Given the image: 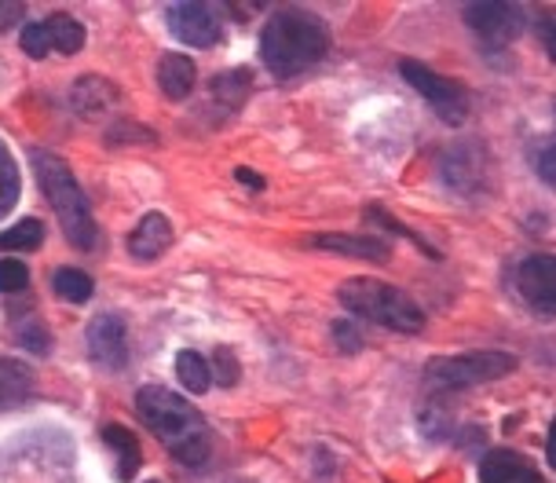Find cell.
<instances>
[{
    "instance_id": "6da1fadb",
    "label": "cell",
    "mask_w": 556,
    "mask_h": 483,
    "mask_svg": "<svg viewBox=\"0 0 556 483\" xmlns=\"http://www.w3.org/2000/svg\"><path fill=\"white\" fill-rule=\"evenodd\" d=\"M136 407L143 414L147 425H151L154 436L162 440L184 466H205L208 447H213V443H208V425L184 396L162 389V384H147V389H139Z\"/></svg>"
},
{
    "instance_id": "7a4b0ae2",
    "label": "cell",
    "mask_w": 556,
    "mask_h": 483,
    "mask_svg": "<svg viewBox=\"0 0 556 483\" xmlns=\"http://www.w3.org/2000/svg\"><path fill=\"white\" fill-rule=\"evenodd\" d=\"M330 48V29L319 15L286 8L261 34V59L275 77H296L312 63H319Z\"/></svg>"
},
{
    "instance_id": "3957f363",
    "label": "cell",
    "mask_w": 556,
    "mask_h": 483,
    "mask_svg": "<svg viewBox=\"0 0 556 483\" xmlns=\"http://www.w3.org/2000/svg\"><path fill=\"white\" fill-rule=\"evenodd\" d=\"M34 162V173H37V183H41L45 199L52 202V209L63 224V234L77 250H96L99 245V228L92 220V209H88V199L85 191L77 187L74 173L66 169V162L59 154H48V151H34L29 154Z\"/></svg>"
},
{
    "instance_id": "277c9868",
    "label": "cell",
    "mask_w": 556,
    "mask_h": 483,
    "mask_svg": "<svg viewBox=\"0 0 556 483\" xmlns=\"http://www.w3.org/2000/svg\"><path fill=\"white\" fill-rule=\"evenodd\" d=\"M341 304L352 315H359L366 322H377L384 330L395 333H421L425 330V312L406 297L395 285H384L377 279H352L341 285Z\"/></svg>"
},
{
    "instance_id": "5b68a950",
    "label": "cell",
    "mask_w": 556,
    "mask_h": 483,
    "mask_svg": "<svg viewBox=\"0 0 556 483\" xmlns=\"http://www.w3.org/2000/svg\"><path fill=\"white\" fill-rule=\"evenodd\" d=\"M516 370V356L509 352H465V356H443L425 367V378L440 389H469V384L498 381Z\"/></svg>"
},
{
    "instance_id": "8992f818",
    "label": "cell",
    "mask_w": 556,
    "mask_h": 483,
    "mask_svg": "<svg viewBox=\"0 0 556 483\" xmlns=\"http://www.w3.org/2000/svg\"><path fill=\"white\" fill-rule=\"evenodd\" d=\"M400 71H403L406 81H410L417 92L425 96V103L432 106L435 117H440L443 125L458 128L465 122V114H469V96H465V88L458 81H451V77L429 71V66L417 63V59H403Z\"/></svg>"
},
{
    "instance_id": "52a82bcc",
    "label": "cell",
    "mask_w": 556,
    "mask_h": 483,
    "mask_svg": "<svg viewBox=\"0 0 556 483\" xmlns=\"http://www.w3.org/2000/svg\"><path fill=\"white\" fill-rule=\"evenodd\" d=\"M23 52L29 59H45V55H77L85 48V26L74 15H52L45 23H29L23 29Z\"/></svg>"
},
{
    "instance_id": "ba28073f",
    "label": "cell",
    "mask_w": 556,
    "mask_h": 483,
    "mask_svg": "<svg viewBox=\"0 0 556 483\" xmlns=\"http://www.w3.org/2000/svg\"><path fill=\"white\" fill-rule=\"evenodd\" d=\"M465 23L476 29V37L486 48H505L520 37L523 29V12L516 4H498V0H486V4H469L465 8Z\"/></svg>"
},
{
    "instance_id": "9c48e42d",
    "label": "cell",
    "mask_w": 556,
    "mask_h": 483,
    "mask_svg": "<svg viewBox=\"0 0 556 483\" xmlns=\"http://www.w3.org/2000/svg\"><path fill=\"white\" fill-rule=\"evenodd\" d=\"M165 23L191 48H213V45H220V37H224L220 18L213 15L208 4H168Z\"/></svg>"
},
{
    "instance_id": "30bf717a",
    "label": "cell",
    "mask_w": 556,
    "mask_h": 483,
    "mask_svg": "<svg viewBox=\"0 0 556 483\" xmlns=\"http://www.w3.org/2000/svg\"><path fill=\"white\" fill-rule=\"evenodd\" d=\"M88 356L103 370H122L128 363V338L125 322L117 315H96L88 322Z\"/></svg>"
},
{
    "instance_id": "8fae6325",
    "label": "cell",
    "mask_w": 556,
    "mask_h": 483,
    "mask_svg": "<svg viewBox=\"0 0 556 483\" xmlns=\"http://www.w3.org/2000/svg\"><path fill=\"white\" fill-rule=\"evenodd\" d=\"M516 285H520V293L528 297V304L534 312L553 315V304H556V260L549 253L528 256V260L520 264Z\"/></svg>"
},
{
    "instance_id": "7c38bea8",
    "label": "cell",
    "mask_w": 556,
    "mask_h": 483,
    "mask_svg": "<svg viewBox=\"0 0 556 483\" xmlns=\"http://www.w3.org/2000/svg\"><path fill=\"white\" fill-rule=\"evenodd\" d=\"M168 245H173V224L165 213H147L136 224V231L128 234V256L132 260H157Z\"/></svg>"
},
{
    "instance_id": "4fadbf2b",
    "label": "cell",
    "mask_w": 556,
    "mask_h": 483,
    "mask_svg": "<svg viewBox=\"0 0 556 483\" xmlns=\"http://www.w3.org/2000/svg\"><path fill=\"white\" fill-rule=\"evenodd\" d=\"M443 176L462 194H476L483 183V151L476 143H458L443 157Z\"/></svg>"
},
{
    "instance_id": "5bb4252c",
    "label": "cell",
    "mask_w": 556,
    "mask_h": 483,
    "mask_svg": "<svg viewBox=\"0 0 556 483\" xmlns=\"http://www.w3.org/2000/svg\"><path fill=\"white\" fill-rule=\"evenodd\" d=\"M480 480L483 483H545L542 472L523 455H516V450H491V455L480 461Z\"/></svg>"
},
{
    "instance_id": "9a60e30c",
    "label": "cell",
    "mask_w": 556,
    "mask_h": 483,
    "mask_svg": "<svg viewBox=\"0 0 556 483\" xmlns=\"http://www.w3.org/2000/svg\"><path fill=\"white\" fill-rule=\"evenodd\" d=\"M194 81H198V66L187 55L168 52L157 59V85H162L168 100H187L194 92Z\"/></svg>"
},
{
    "instance_id": "2e32d148",
    "label": "cell",
    "mask_w": 556,
    "mask_h": 483,
    "mask_svg": "<svg viewBox=\"0 0 556 483\" xmlns=\"http://www.w3.org/2000/svg\"><path fill=\"white\" fill-rule=\"evenodd\" d=\"M70 103H74V111H81L85 117H96V114L111 111V106L117 103V88L111 81H103V77L88 74V77H81V81L74 85Z\"/></svg>"
},
{
    "instance_id": "e0dca14e",
    "label": "cell",
    "mask_w": 556,
    "mask_h": 483,
    "mask_svg": "<svg viewBox=\"0 0 556 483\" xmlns=\"http://www.w3.org/2000/svg\"><path fill=\"white\" fill-rule=\"evenodd\" d=\"M99 436H103V443H111L114 455H117V480L132 483L139 466H143V455H139V440L125 425H103Z\"/></svg>"
},
{
    "instance_id": "ac0fdd59",
    "label": "cell",
    "mask_w": 556,
    "mask_h": 483,
    "mask_svg": "<svg viewBox=\"0 0 556 483\" xmlns=\"http://www.w3.org/2000/svg\"><path fill=\"white\" fill-rule=\"evenodd\" d=\"M315 245H319V250H330V253L359 256V260H377V264H384L392 256L389 242H381V239H355V234H319Z\"/></svg>"
},
{
    "instance_id": "d6986e66",
    "label": "cell",
    "mask_w": 556,
    "mask_h": 483,
    "mask_svg": "<svg viewBox=\"0 0 556 483\" xmlns=\"http://www.w3.org/2000/svg\"><path fill=\"white\" fill-rule=\"evenodd\" d=\"M29 389H34V378H29V370L23 363L0 359V410L23 403L29 396Z\"/></svg>"
},
{
    "instance_id": "ffe728a7",
    "label": "cell",
    "mask_w": 556,
    "mask_h": 483,
    "mask_svg": "<svg viewBox=\"0 0 556 483\" xmlns=\"http://www.w3.org/2000/svg\"><path fill=\"white\" fill-rule=\"evenodd\" d=\"M176 378L191 396H202L208 392V384H213V370H208V363L198 356V352H180L176 356Z\"/></svg>"
},
{
    "instance_id": "44dd1931",
    "label": "cell",
    "mask_w": 556,
    "mask_h": 483,
    "mask_svg": "<svg viewBox=\"0 0 556 483\" xmlns=\"http://www.w3.org/2000/svg\"><path fill=\"white\" fill-rule=\"evenodd\" d=\"M18 194H23V180H18V165L12 162L8 147L0 143V220L15 209Z\"/></svg>"
},
{
    "instance_id": "7402d4cb",
    "label": "cell",
    "mask_w": 556,
    "mask_h": 483,
    "mask_svg": "<svg viewBox=\"0 0 556 483\" xmlns=\"http://www.w3.org/2000/svg\"><path fill=\"white\" fill-rule=\"evenodd\" d=\"M250 88H253V74L250 71L220 74L213 81V100L216 103H227V106H242V100L250 96Z\"/></svg>"
},
{
    "instance_id": "603a6c76",
    "label": "cell",
    "mask_w": 556,
    "mask_h": 483,
    "mask_svg": "<svg viewBox=\"0 0 556 483\" xmlns=\"http://www.w3.org/2000/svg\"><path fill=\"white\" fill-rule=\"evenodd\" d=\"M45 242V224L37 216L29 220H18L15 228H8L0 234V250H37Z\"/></svg>"
},
{
    "instance_id": "cb8c5ba5",
    "label": "cell",
    "mask_w": 556,
    "mask_h": 483,
    "mask_svg": "<svg viewBox=\"0 0 556 483\" xmlns=\"http://www.w3.org/2000/svg\"><path fill=\"white\" fill-rule=\"evenodd\" d=\"M55 293L70 304H85L92 297V279L77 268H59L55 271Z\"/></svg>"
},
{
    "instance_id": "d4e9b609",
    "label": "cell",
    "mask_w": 556,
    "mask_h": 483,
    "mask_svg": "<svg viewBox=\"0 0 556 483\" xmlns=\"http://www.w3.org/2000/svg\"><path fill=\"white\" fill-rule=\"evenodd\" d=\"M29 282V268L23 260H15V256H4L0 260V293H18L26 290Z\"/></svg>"
},
{
    "instance_id": "484cf974",
    "label": "cell",
    "mask_w": 556,
    "mask_h": 483,
    "mask_svg": "<svg viewBox=\"0 0 556 483\" xmlns=\"http://www.w3.org/2000/svg\"><path fill=\"white\" fill-rule=\"evenodd\" d=\"M216 378H220L224 389H231V384H238V359H235V352L231 348H216Z\"/></svg>"
},
{
    "instance_id": "4316f807",
    "label": "cell",
    "mask_w": 556,
    "mask_h": 483,
    "mask_svg": "<svg viewBox=\"0 0 556 483\" xmlns=\"http://www.w3.org/2000/svg\"><path fill=\"white\" fill-rule=\"evenodd\" d=\"M333 341L341 352H359L363 348V338L359 330L352 327V322H333Z\"/></svg>"
},
{
    "instance_id": "83f0119b",
    "label": "cell",
    "mask_w": 556,
    "mask_h": 483,
    "mask_svg": "<svg viewBox=\"0 0 556 483\" xmlns=\"http://www.w3.org/2000/svg\"><path fill=\"white\" fill-rule=\"evenodd\" d=\"M534 173H539L545 183L556 180V173H553V140H545L539 151H534Z\"/></svg>"
},
{
    "instance_id": "f1b7e54d",
    "label": "cell",
    "mask_w": 556,
    "mask_h": 483,
    "mask_svg": "<svg viewBox=\"0 0 556 483\" xmlns=\"http://www.w3.org/2000/svg\"><path fill=\"white\" fill-rule=\"evenodd\" d=\"M23 344L34 352H48L52 348V341H48V330L41 327V322H29V327H23Z\"/></svg>"
},
{
    "instance_id": "f546056e",
    "label": "cell",
    "mask_w": 556,
    "mask_h": 483,
    "mask_svg": "<svg viewBox=\"0 0 556 483\" xmlns=\"http://www.w3.org/2000/svg\"><path fill=\"white\" fill-rule=\"evenodd\" d=\"M18 15H23V8H18V4H4V0H0V29L12 26Z\"/></svg>"
},
{
    "instance_id": "4dcf8cb0",
    "label": "cell",
    "mask_w": 556,
    "mask_h": 483,
    "mask_svg": "<svg viewBox=\"0 0 556 483\" xmlns=\"http://www.w3.org/2000/svg\"><path fill=\"white\" fill-rule=\"evenodd\" d=\"M238 183H245V187H253V191H264V176H256L253 169H238Z\"/></svg>"
},
{
    "instance_id": "1f68e13d",
    "label": "cell",
    "mask_w": 556,
    "mask_h": 483,
    "mask_svg": "<svg viewBox=\"0 0 556 483\" xmlns=\"http://www.w3.org/2000/svg\"><path fill=\"white\" fill-rule=\"evenodd\" d=\"M151 483H157V480H151Z\"/></svg>"
}]
</instances>
